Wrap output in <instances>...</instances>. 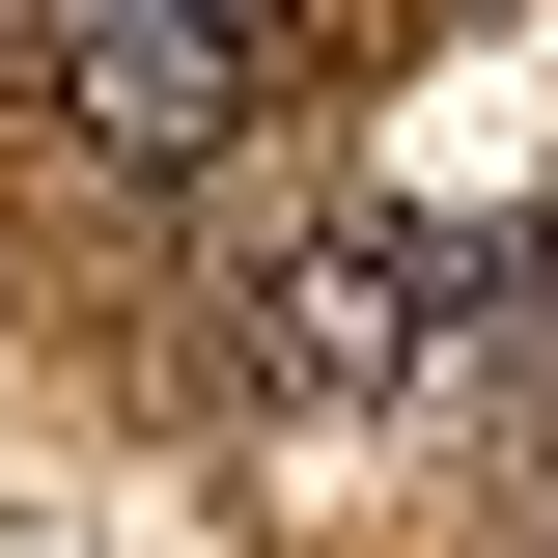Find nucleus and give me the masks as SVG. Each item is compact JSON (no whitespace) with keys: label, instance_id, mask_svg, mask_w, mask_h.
<instances>
[{"label":"nucleus","instance_id":"obj_1","mask_svg":"<svg viewBox=\"0 0 558 558\" xmlns=\"http://www.w3.org/2000/svg\"><path fill=\"white\" fill-rule=\"evenodd\" d=\"M28 84L112 196H223L252 168V0H28Z\"/></svg>","mask_w":558,"mask_h":558},{"label":"nucleus","instance_id":"obj_2","mask_svg":"<svg viewBox=\"0 0 558 558\" xmlns=\"http://www.w3.org/2000/svg\"><path fill=\"white\" fill-rule=\"evenodd\" d=\"M252 363H279V391H475V363H502V252L363 196V223H307V252H279Z\"/></svg>","mask_w":558,"mask_h":558}]
</instances>
